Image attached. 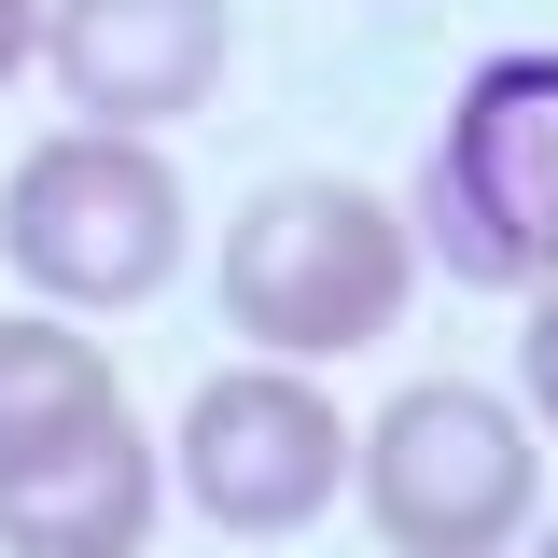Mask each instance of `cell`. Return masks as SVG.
I'll return each mask as SVG.
<instances>
[{"instance_id":"cell-1","label":"cell","mask_w":558,"mask_h":558,"mask_svg":"<svg viewBox=\"0 0 558 558\" xmlns=\"http://www.w3.org/2000/svg\"><path fill=\"white\" fill-rule=\"evenodd\" d=\"M405 279H418V223L363 182H266L223 223V322L279 363L377 349L405 322Z\"/></svg>"},{"instance_id":"cell-2","label":"cell","mask_w":558,"mask_h":558,"mask_svg":"<svg viewBox=\"0 0 558 558\" xmlns=\"http://www.w3.org/2000/svg\"><path fill=\"white\" fill-rule=\"evenodd\" d=\"M349 488H363V517H377V545L391 558H502L531 531V418L475 391V377H418L377 405V433L349 447Z\"/></svg>"},{"instance_id":"cell-3","label":"cell","mask_w":558,"mask_h":558,"mask_svg":"<svg viewBox=\"0 0 558 558\" xmlns=\"http://www.w3.org/2000/svg\"><path fill=\"white\" fill-rule=\"evenodd\" d=\"M0 252L57 307H140L182 266V182L140 126H57L0 182Z\"/></svg>"},{"instance_id":"cell-4","label":"cell","mask_w":558,"mask_h":558,"mask_svg":"<svg viewBox=\"0 0 558 558\" xmlns=\"http://www.w3.org/2000/svg\"><path fill=\"white\" fill-rule=\"evenodd\" d=\"M405 223L461 293H545L558 279V84L545 70H488L447 112Z\"/></svg>"},{"instance_id":"cell-5","label":"cell","mask_w":558,"mask_h":558,"mask_svg":"<svg viewBox=\"0 0 558 558\" xmlns=\"http://www.w3.org/2000/svg\"><path fill=\"white\" fill-rule=\"evenodd\" d=\"M349 433L322 391H307V363H223L196 405H182V502H196L209 531H238V545H266V531H307L322 502H336V475H349Z\"/></svg>"},{"instance_id":"cell-6","label":"cell","mask_w":558,"mask_h":558,"mask_svg":"<svg viewBox=\"0 0 558 558\" xmlns=\"http://www.w3.org/2000/svg\"><path fill=\"white\" fill-rule=\"evenodd\" d=\"M223 0H43V70L84 126H168L223 84Z\"/></svg>"},{"instance_id":"cell-7","label":"cell","mask_w":558,"mask_h":558,"mask_svg":"<svg viewBox=\"0 0 558 558\" xmlns=\"http://www.w3.org/2000/svg\"><path fill=\"white\" fill-rule=\"evenodd\" d=\"M140 531H154V447H140V418H98L57 461L0 475V558H140Z\"/></svg>"},{"instance_id":"cell-8","label":"cell","mask_w":558,"mask_h":558,"mask_svg":"<svg viewBox=\"0 0 558 558\" xmlns=\"http://www.w3.org/2000/svg\"><path fill=\"white\" fill-rule=\"evenodd\" d=\"M98 418H126V391H112L98 349L70 322H0V475L57 461L70 433H98Z\"/></svg>"},{"instance_id":"cell-9","label":"cell","mask_w":558,"mask_h":558,"mask_svg":"<svg viewBox=\"0 0 558 558\" xmlns=\"http://www.w3.org/2000/svg\"><path fill=\"white\" fill-rule=\"evenodd\" d=\"M517 391H531V418L558 433V279L531 293V322H517Z\"/></svg>"},{"instance_id":"cell-10","label":"cell","mask_w":558,"mask_h":558,"mask_svg":"<svg viewBox=\"0 0 558 558\" xmlns=\"http://www.w3.org/2000/svg\"><path fill=\"white\" fill-rule=\"evenodd\" d=\"M28 57H43V0H0V84H14Z\"/></svg>"},{"instance_id":"cell-11","label":"cell","mask_w":558,"mask_h":558,"mask_svg":"<svg viewBox=\"0 0 558 558\" xmlns=\"http://www.w3.org/2000/svg\"><path fill=\"white\" fill-rule=\"evenodd\" d=\"M531 558H558V517H545V531H531Z\"/></svg>"}]
</instances>
